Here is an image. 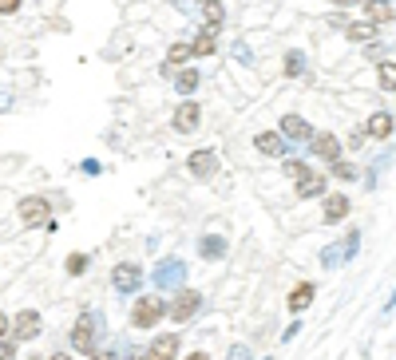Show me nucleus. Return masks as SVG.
Returning <instances> with one entry per match:
<instances>
[{"label": "nucleus", "mask_w": 396, "mask_h": 360, "mask_svg": "<svg viewBox=\"0 0 396 360\" xmlns=\"http://www.w3.org/2000/svg\"><path fill=\"white\" fill-rule=\"evenodd\" d=\"M103 337H107L103 313H99V309H83V313L76 317L72 332H67V348H72L76 357H92V352L103 348Z\"/></svg>", "instance_id": "f257e3e1"}, {"label": "nucleus", "mask_w": 396, "mask_h": 360, "mask_svg": "<svg viewBox=\"0 0 396 360\" xmlns=\"http://www.w3.org/2000/svg\"><path fill=\"white\" fill-rule=\"evenodd\" d=\"M127 321H131V329H143V332L158 329V321H167V301H163V293H139V297L131 301Z\"/></svg>", "instance_id": "f03ea898"}, {"label": "nucleus", "mask_w": 396, "mask_h": 360, "mask_svg": "<svg viewBox=\"0 0 396 360\" xmlns=\"http://www.w3.org/2000/svg\"><path fill=\"white\" fill-rule=\"evenodd\" d=\"M190 277V266L187 257H163V262H155V269H151V285H155V293H167V289H183Z\"/></svg>", "instance_id": "7ed1b4c3"}, {"label": "nucleus", "mask_w": 396, "mask_h": 360, "mask_svg": "<svg viewBox=\"0 0 396 360\" xmlns=\"http://www.w3.org/2000/svg\"><path fill=\"white\" fill-rule=\"evenodd\" d=\"M16 218H20V226H28V230H44L48 222L56 218L52 214V198L48 194H24L16 202Z\"/></svg>", "instance_id": "20e7f679"}, {"label": "nucleus", "mask_w": 396, "mask_h": 360, "mask_svg": "<svg viewBox=\"0 0 396 360\" xmlns=\"http://www.w3.org/2000/svg\"><path fill=\"white\" fill-rule=\"evenodd\" d=\"M198 313H202V293L190 289V285L174 289V297L167 301V321H174V325H190Z\"/></svg>", "instance_id": "39448f33"}, {"label": "nucleus", "mask_w": 396, "mask_h": 360, "mask_svg": "<svg viewBox=\"0 0 396 360\" xmlns=\"http://www.w3.org/2000/svg\"><path fill=\"white\" fill-rule=\"evenodd\" d=\"M147 282V273H143L139 262H115L111 266V289L119 293V297H135Z\"/></svg>", "instance_id": "423d86ee"}, {"label": "nucleus", "mask_w": 396, "mask_h": 360, "mask_svg": "<svg viewBox=\"0 0 396 360\" xmlns=\"http://www.w3.org/2000/svg\"><path fill=\"white\" fill-rule=\"evenodd\" d=\"M171 131L174 135H194L202 131V103L198 99H178L171 111Z\"/></svg>", "instance_id": "0eeeda50"}, {"label": "nucleus", "mask_w": 396, "mask_h": 360, "mask_svg": "<svg viewBox=\"0 0 396 360\" xmlns=\"http://www.w3.org/2000/svg\"><path fill=\"white\" fill-rule=\"evenodd\" d=\"M218 171H222V155L214 151V147H198V151H190V155H187V174H190V178L210 182Z\"/></svg>", "instance_id": "6e6552de"}, {"label": "nucleus", "mask_w": 396, "mask_h": 360, "mask_svg": "<svg viewBox=\"0 0 396 360\" xmlns=\"http://www.w3.org/2000/svg\"><path fill=\"white\" fill-rule=\"evenodd\" d=\"M40 332H44V317L36 313V309H20V313H12V329H8V337H12L16 345H32Z\"/></svg>", "instance_id": "1a4fd4ad"}, {"label": "nucleus", "mask_w": 396, "mask_h": 360, "mask_svg": "<svg viewBox=\"0 0 396 360\" xmlns=\"http://www.w3.org/2000/svg\"><path fill=\"white\" fill-rule=\"evenodd\" d=\"M305 147H309V155L321 158V162L345 158V142H341V135H333V131H313V139L305 142Z\"/></svg>", "instance_id": "9d476101"}, {"label": "nucleus", "mask_w": 396, "mask_h": 360, "mask_svg": "<svg viewBox=\"0 0 396 360\" xmlns=\"http://www.w3.org/2000/svg\"><path fill=\"white\" fill-rule=\"evenodd\" d=\"M253 151H258L262 158H285L289 151H293V142L282 139V131H278V127H266V131H258V135H253Z\"/></svg>", "instance_id": "9b49d317"}, {"label": "nucleus", "mask_w": 396, "mask_h": 360, "mask_svg": "<svg viewBox=\"0 0 396 360\" xmlns=\"http://www.w3.org/2000/svg\"><path fill=\"white\" fill-rule=\"evenodd\" d=\"M348 210H353V198H348L345 190H329L325 198H321V222L325 226H337V222L348 218Z\"/></svg>", "instance_id": "f8f14e48"}, {"label": "nucleus", "mask_w": 396, "mask_h": 360, "mask_svg": "<svg viewBox=\"0 0 396 360\" xmlns=\"http://www.w3.org/2000/svg\"><path fill=\"white\" fill-rule=\"evenodd\" d=\"M278 131H282V139H289V142H309L313 139V123H309L305 115H298V111H285L282 119H278Z\"/></svg>", "instance_id": "ddd939ff"}, {"label": "nucleus", "mask_w": 396, "mask_h": 360, "mask_svg": "<svg viewBox=\"0 0 396 360\" xmlns=\"http://www.w3.org/2000/svg\"><path fill=\"white\" fill-rule=\"evenodd\" d=\"M183 337L178 332H158L155 341H147V360H178Z\"/></svg>", "instance_id": "4468645a"}, {"label": "nucleus", "mask_w": 396, "mask_h": 360, "mask_svg": "<svg viewBox=\"0 0 396 360\" xmlns=\"http://www.w3.org/2000/svg\"><path fill=\"white\" fill-rule=\"evenodd\" d=\"M293 194L305 198V202H309V198H325V194H329V174H321L313 167L309 174H301L298 182H293Z\"/></svg>", "instance_id": "2eb2a0df"}, {"label": "nucleus", "mask_w": 396, "mask_h": 360, "mask_svg": "<svg viewBox=\"0 0 396 360\" xmlns=\"http://www.w3.org/2000/svg\"><path fill=\"white\" fill-rule=\"evenodd\" d=\"M187 40H190V56H194V60H210V56H218V47H222L214 28H198L194 36H187Z\"/></svg>", "instance_id": "dca6fc26"}, {"label": "nucleus", "mask_w": 396, "mask_h": 360, "mask_svg": "<svg viewBox=\"0 0 396 360\" xmlns=\"http://www.w3.org/2000/svg\"><path fill=\"white\" fill-rule=\"evenodd\" d=\"M194 253L202 257V262H222L226 253H230V242L222 234H202L198 242H194Z\"/></svg>", "instance_id": "f3484780"}, {"label": "nucleus", "mask_w": 396, "mask_h": 360, "mask_svg": "<svg viewBox=\"0 0 396 360\" xmlns=\"http://www.w3.org/2000/svg\"><path fill=\"white\" fill-rule=\"evenodd\" d=\"M393 131H396V119H393V111H373L368 119H364V135L368 139H393Z\"/></svg>", "instance_id": "a211bd4d"}, {"label": "nucleus", "mask_w": 396, "mask_h": 360, "mask_svg": "<svg viewBox=\"0 0 396 360\" xmlns=\"http://www.w3.org/2000/svg\"><path fill=\"white\" fill-rule=\"evenodd\" d=\"M313 301H317V285L313 282H298V285H293V293L285 297V309H289L293 317H301Z\"/></svg>", "instance_id": "6ab92c4d"}, {"label": "nucleus", "mask_w": 396, "mask_h": 360, "mask_svg": "<svg viewBox=\"0 0 396 360\" xmlns=\"http://www.w3.org/2000/svg\"><path fill=\"white\" fill-rule=\"evenodd\" d=\"M174 95H183V99H194V92H198V83H202V72L194 67V63H187V67H178L174 72Z\"/></svg>", "instance_id": "aec40b11"}, {"label": "nucleus", "mask_w": 396, "mask_h": 360, "mask_svg": "<svg viewBox=\"0 0 396 360\" xmlns=\"http://www.w3.org/2000/svg\"><path fill=\"white\" fill-rule=\"evenodd\" d=\"M341 36H345L348 44H373L380 36V28L373 24V20H348L345 28H341Z\"/></svg>", "instance_id": "412c9836"}, {"label": "nucleus", "mask_w": 396, "mask_h": 360, "mask_svg": "<svg viewBox=\"0 0 396 360\" xmlns=\"http://www.w3.org/2000/svg\"><path fill=\"white\" fill-rule=\"evenodd\" d=\"M309 72V56L301 52V47H285V56H282V76L285 79H301Z\"/></svg>", "instance_id": "4be33fe9"}, {"label": "nucleus", "mask_w": 396, "mask_h": 360, "mask_svg": "<svg viewBox=\"0 0 396 360\" xmlns=\"http://www.w3.org/2000/svg\"><path fill=\"white\" fill-rule=\"evenodd\" d=\"M198 20H202V28L222 32V24H226V4H222V0H202V4H198Z\"/></svg>", "instance_id": "5701e85b"}, {"label": "nucleus", "mask_w": 396, "mask_h": 360, "mask_svg": "<svg viewBox=\"0 0 396 360\" xmlns=\"http://www.w3.org/2000/svg\"><path fill=\"white\" fill-rule=\"evenodd\" d=\"M163 60L171 63V67H187V63H194V56H190V40H174V44H167V56Z\"/></svg>", "instance_id": "b1692460"}, {"label": "nucleus", "mask_w": 396, "mask_h": 360, "mask_svg": "<svg viewBox=\"0 0 396 360\" xmlns=\"http://www.w3.org/2000/svg\"><path fill=\"white\" fill-rule=\"evenodd\" d=\"M377 87H380L384 95L396 92V60H380V63H377Z\"/></svg>", "instance_id": "393cba45"}, {"label": "nucleus", "mask_w": 396, "mask_h": 360, "mask_svg": "<svg viewBox=\"0 0 396 360\" xmlns=\"http://www.w3.org/2000/svg\"><path fill=\"white\" fill-rule=\"evenodd\" d=\"M396 16V8L393 4H377V0H364V20H373V24H388V20H393Z\"/></svg>", "instance_id": "a878e982"}, {"label": "nucleus", "mask_w": 396, "mask_h": 360, "mask_svg": "<svg viewBox=\"0 0 396 360\" xmlns=\"http://www.w3.org/2000/svg\"><path fill=\"white\" fill-rule=\"evenodd\" d=\"M87 269H92V253H67L63 257V273L67 277H83Z\"/></svg>", "instance_id": "bb28decb"}, {"label": "nucleus", "mask_w": 396, "mask_h": 360, "mask_svg": "<svg viewBox=\"0 0 396 360\" xmlns=\"http://www.w3.org/2000/svg\"><path fill=\"white\" fill-rule=\"evenodd\" d=\"M329 174L333 178H337V182H353V178H357V162H348V158H337V162H329Z\"/></svg>", "instance_id": "cd10ccee"}, {"label": "nucleus", "mask_w": 396, "mask_h": 360, "mask_svg": "<svg viewBox=\"0 0 396 360\" xmlns=\"http://www.w3.org/2000/svg\"><path fill=\"white\" fill-rule=\"evenodd\" d=\"M230 56H234V60L242 63V67H253V63H258V56H253V47L246 44V40H242V36H238L234 44H230Z\"/></svg>", "instance_id": "c85d7f7f"}, {"label": "nucleus", "mask_w": 396, "mask_h": 360, "mask_svg": "<svg viewBox=\"0 0 396 360\" xmlns=\"http://www.w3.org/2000/svg\"><path fill=\"white\" fill-rule=\"evenodd\" d=\"M282 171L289 174V178H293V182H298L301 174H309V171H313V167H309V162H305V158H293V155H285V158H282Z\"/></svg>", "instance_id": "c756f323"}, {"label": "nucleus", "mask_w": 396, "mask_h": 360, "mask_svg": "<svg viewBox=\"0 0 396 360\" xmlns=\"http://www.w3.org/2000/svg\"><path fill=\"white\" fill-rule=\"evenodd\" d=\"M357 250H361V230H348V234L341 237V257H345V262H353V257H357Z\"/></svg>", "instance_id": "7c9ffc66"}, {"label": "nucleus", "mask_w": 396, "mask_h": 360, "mask_svg": "<svg viewBox=\"0 0 396 360\" xmlns=\"http://www.w3.org/2000/svg\"><path fill=\"white\" fill-rule=\"evenodd\" d=\"M341 262H345V257H341V246H325V250H321V266L325 269H337Z\"/></svg>", "instance_id": "2f4dec72"}, {"label": "nucleus", "mask_w": 396, "mask_h": 360, "mask_svg": "<svg viewBox=\"0 0 396 360\" xmlns=\"http://www.w3.org/2000/svg\"><path fill=\"white\" fill-rule=\"evenodd\" d=\"M0 360H20V348H16L12 337H4V341H0Z\"/></svg>", "instance_id": "473e14b6"}, {"label": "nucleus", "mask_w": 396, "mask_h": 360, "mask_svg": "<svg viewBox=\"0 0 396 360\" xmlns=\"http://www.w3.org/2000/svg\"><path fill=\"white\" fill-rule=\"evenodd\" d=\"M79 174L95 178V174H103V162H99V158H83V162H79Z\"/></svg>", "instance_id": "72a5a7b5"}, {"label": "nucleus", "mask_w": 396, "mask_h": 360, "mask_svg": "<svg viewBox=\"0 0 396 360\" xmlns=\"http://www.w3.org/2000/svg\"><path fill=\"white\" fill-rule=\"evenodd\" d=\"M226 360H253V348H250V345H230Z\"/></svg>", "instance_id": "f704fd0d"}, {"label": "nucleus", "mask_w": 396, "mask_h": 360, "mask_svg": "<svg viewBox=\"0 0 396 360\" xmlns=\"http://www.w3.org/2000/svg\"><path fill=\"white\" fill-rule=\"evenodd\" d=\"M368 139V135H364V127H357V131H348V139H341L348 147V151H357V147H361V142Z\"/></svg>", "instance_id": "c9c22d12"}, {"label": "nucleus", "mask_w": 396, "mask_h": 360, "mask_svg": "<svg viewBox=\"0 0 396 360\" xmlns=\"http://www.w3.org/2000/svg\"><path fill=\"white\" fill-rule=\"evenodd\" d=\"M119 360H147V345H127V352Z\"/></svg>", "instance_id": "e433bc0d"}, {"label": "nucleus", "mask_w": 396, "mask_h": 360, "mask_svg": "<svg viewBox=\"0 0 396 360\" xmlns=\"http://www.w3.org/2000/svg\"><path fill=\"white\" fill-rule=\"evenodd\" d=\"M24 8V0H0V16H16Z\"/></svg>", "instance_id": "4c0bfd02"}, {"label": "nucleus", "mask_w": 396, "mask_h": 360, "mask_svg": "<svg viewBox=\"0 0 396 360\" xmlns=\"http://www.w3.org/2000/svg\"><path fill=\"white\" fill-rule=\"evenodd\" d=\"M364 56H368V60H384V44H377V40L364 44Z\"/></svg>", "instance_id": "58836bf2"}, {"label": "nucleus", "mask_w": 396, "mask_h": 360, "mask_svg": "<svg viewBox=\"0 0 396 360\" xmlns=\"http://www.w3.org/2000/svg\"><path fill=\"white\" fill-rule=\"evenodd\" d=\"M87 360H119V352H115V348H99V352H92Z\"/></svg>", "instance_id": "ea45409f"}, {"label": "nucleus", "mask_w": 396, "mask_h": 360, "mask_svg": "<svg viewBox=\"0 0 396 360\" xmlns=\"http://www.w3.org/2000/svg\"><path fill=\"white\" fill-rule=\"evenodd\" d=\"M174 72H178V67H171V63H167V60L158 63V79H174Z\"/></svg>", "instance_id": "a19ab883"}, {"label": "nucleus", "mask_w": 396, "mask_h": 360, "mask_svg": "<svg viewBox=\"0 0 396 360\" xmlns=\"http://www.w3.org/2000/svg\"><path fill=\"white\" fill-rule=\"evenodd\" d=\"M8 329H12V317H8V313H0V341L8 337Z\"/></svg>", "instance_id": "79ce46f5"}, {"label": "nucleus", "mask_w": 396, "mask_h": 360, "mask_svg": "<svg viewBox=\"0 0 396 360\" xmlns=\"http://www.w3.org/2000/svg\"><path fill=\"white\" fill-rule=\"evenodd\" d=\"M12 103H16L12 92H0V111H12Z\"/></svg>", "instance_id": "37998d69"}, {"label": "nucleus", "mask_w": 396, "mask_h": 360, "mask_svg": "<svg viewBox=\"0 0 396 360\" xmlns=\"http://www.w3.org/2000/svg\"><path fill=\"white\" fill-rule=\"evenodd\" d=\"M298 329H301V321H293V325L282 332V345H285V341H293V337H298Z\"/></svg>", "instance_id": "c03bdc74"}, {"label": "nucleus", "mask_w": 396, "mask_h": 360, "mask_svg": "<svg viewBox=\"0 0 396 360\" xmlns=\"http://www.w3.org/2000/svg\"><path fill=\"white\" fill-rule=\"evenodd\" d=\"M333 8H357V4H364V0H329Z\"/></svg>", "instance_id": "a18cd8bd"}, {"label": "nucleus", "mask_w": 396, "mask_h": 360, "mask_svg": "<svg viewBox=\"0 0 396 360\" xmlns=\"http://www.w3.org/2000/svg\"><path fill=\"white\" fill-rule=\"evenodd\" d=\"M183 360H210V352H206V348H194V352H187Z\"/></svg>", "instance_id": "49530a36"}, {"label": "nucleus", "mask_w": 396, "mask_h": 360, "mask_svg": "<svg viewBox=\"0 0 396 360\" xmlns=\"http://www.w3.org/2000/svg\"><path fill=\"white\" fill-rule=\"evenodd\" d=\"M44 360H76L72 352H52V357H44Z\"/></svg>", "instance_id": "de8ad7c7"}, {"label": "nucleus", "mask_w": 396, "mask_h": 360, "mask_svg": "<svg viewBox=\"0 0 396 360\" xmlns=\"http://www.w3.org/2000/svg\"><path fill=\"white\" fill-rule=\"evenodd\" d=\"M24 360H44V357H40V352H32V357H24Z\"/></svg>", "instance_id": "09e8293b"}, {"label": "nucleus", "mask_w": 396, "mask_h": 360, "mask_svg": "<svg viewBox=\"0 0 396 360\" xmlns=\"http://www.w3.org/2000/svg\"><path fill=\"white\" fill-rule=\"evenodd\" d=\"M377 4H393V0H377Z\"/></svg>", "instance_id": "8fccbe9b"}, {"label": "nucleus", "mask_w": 396, "mask_h": 360, "mask_svg": "<svg viewBox=\"0 0 396 360\" xmlns=\"http://www.w3.org/2000/svg\"><path fill=\"white\" fill-rule=\"evenodd\" d=\"M194 4H202V0H194Z\"/></svg>", "instance_id": "3c124183"}]
</instances>
